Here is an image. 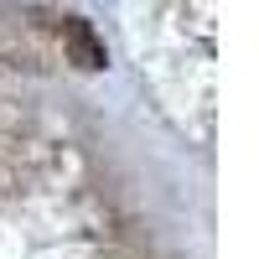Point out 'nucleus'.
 Here are the masks:
<instances>
[{
    "mask_svg": "<svg viewBox=\"0 0 259 259\" xmlns=\"http://www.w3.org/2000/svg\"><path fill=\"white\" fill-rule=\"evenodd\" d=\"M68 36H73V57H78V68H104V47L94 41V31H89V21H68Z\"/></svg>",
    "mask_w": 259,
    "mask_h": 259,
    "instance_id": "1",
    "label": "nucleus"
}]
</instances>
